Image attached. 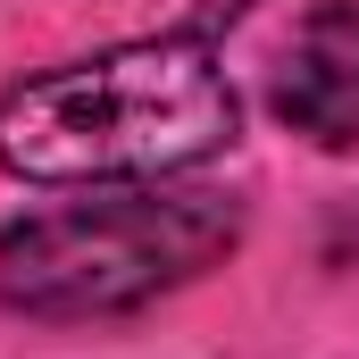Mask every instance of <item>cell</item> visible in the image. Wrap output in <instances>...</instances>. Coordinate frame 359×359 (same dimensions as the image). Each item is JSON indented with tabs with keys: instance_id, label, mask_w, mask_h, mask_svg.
Here are the masks:
<instances>
[{
	"instance_id": "1",
	"label": "cell",
	"mask_w": 359,
	"mask_h": 359,
	"mask_svg": "<svg viewBox=\"0 0 359 359\" xmlns=\"http://www.w3.org/2000/svg\"><path fill=\"white\" fill-rule=\"evenodd\" d=\"M234 142V84L201 34H151L0 92V168L34 184L176 176Z\"/></svg>"
},
{
	"instance_id": "2",
	"label": "cell",
	"mask_w": 359,
	"mask_h": 359,
	"mask_svg": "<svg viewBox=\"0 0 359 359\" xmlns=\"http://www.w3.org/2000/svg\"><path fill=\"white\" fill-rule=\"evenodd\" d=\"M226 192H100L0 234V301L34 318H109L192 284L234 251Z\"/></svg>"
},
{
	"instance_id": "3",
	"label": "cell",
	"mask_w": 359,
	"mask_h": 359,
	"mask_svg": "<svg viewBox=\"0 0 359 359\" xmlns=\"http://www.w3.org/2000/svg\"><path fill=\"white\" fill-rule=\"evenodd\" d=\"M276 117L318 151L359 142V0H318L276 67Z\"/></svg>"
}]
</instances>
